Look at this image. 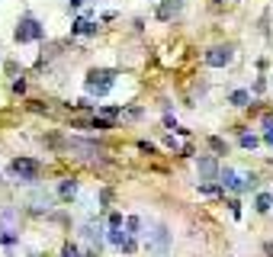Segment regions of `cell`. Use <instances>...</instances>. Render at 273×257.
<instances>
[{"label":"cell","instance_id":"6da1fadb","mask_svg":"<svg viewBox=\"0 0 273 257\" xmlns=\"http://www.w3.org/2000/svg\"><path fill=\"white\" fill-rule=\"evenodd\" d=\"M113 80H116V71H109V67H93V71L87 74V93H90V97H106V93L113 90Z\"/></svg>","mask_w":273,"mask_h":257},{"label":"cell","instance_id":"7a4b0ae2","mask_svg":"<svg viewBox=\"0 0 273 257\" xmlns=\"http://www.w3.org/2000/svg\"><path fill=\"white\" fill-rule=\"evenodd\" d=\"M218 180H222L225 190H235V193H244V190H254V187H257L254 174H238L235 167H225V171L218 174Z\"/></svg>","mask_w":273,"mask_h":257},{"label":"cell","instance_id":"3957f363","mask_svg":"<svg viewBox=\"0 0 273 257\" xmlns=\"http://www.w3.org/2000/svg\"><path fill=\"white\" fill-rule=\"evenodd\" d=\"M39 161H32V158H13L10 161V174L19 180V184H32V180H39Z\"/></svg>","mask_w":273,"mask_h":257},{"label":"cell","instance_id":"277c9868","mask_svg":"<svg viewBox=\"0 0 273 257\" xmlns=\"http://www.w3.org/2000/svg\"><path fill=\"white\" fill-rule=\"evenodd\" d=\"M16 232H19L16 209H13V206L0 209V241H3V245H13V241H16Z\"/></svg>","mask_w":273,"mask_h":257},{"label":"cell","instance_id":"5b68a950","mask_svg":"<svg viewBox=\"0 0 273 257\" xmlns=\"http://www.w3.org/2000/svg\"><path fill=\"white\" fill-rule=\"evenodd\" d=\"M13 36H16V42H39V39L45 36V29L39 26V19L23 16V19L16 23V32H13Z\"/></svg>","mask_w":273,"mask_h":257},{"label":"cell","instance_id":"8992f818","mask_svg":"<svg viewBox=\"0 0 273 257\" xmlns=\"http://www.w3.org/2000/svg\"><path fill=\"white\" fill-rule=\"evenodd\" d=\"M167 245H170L167 225H158L154 232H148V251L151 254H167Z\"/></svg>","mask_w":273,"mask_h":257},{"label":"cell","instance_id":"52a82bcc","mask_svg":"<svg viewBox=\"0 0 273 257\" xmlns=\"http://www.w3.org/2000/svg\"><path fill=\"white\" fill-rule=\"evenodd\" d=\"M231 58H235V49H231V45H215V49L206 52V64L209 67H225Z\"/></svg>","mask_w":273,"mask_h":257},{"label":"cell","instance_id":"ba28073f","mask_svg":"<svg viewBox=\"0 0 273 257\" xmlns=\"http://www.w3.org/2000/svg\"><path fill=\"white\" fill-rule=\"evenodd\" d=\"M80 235H84V238L93 245V251H100V241H103V228H100V222L87 219L84 225H80Z\"/></svg>","mask_w":273,"mask_h":257},{"label":"cell","instance_id":"9c48e42d","mask_svg":"<svg viewBox=\"0 0 273 257\" xmlns=\"http://www.w3.org/2000/svg\"><path fill=\"white\" fill-rule=\"evenodd\" d=\"M196 171H200V180H215L218 174V164H215V158H200V164H196Z\"/></svg>","mask_w":273,"mask_h":257},{"label":"cell","instance_id":"30bf717a","mask_svg":"<svg viewBox=\"0 0 273 257\" xmlns=\"http://www.w3.org/2000/svg\"><path fill=\"white\" fill-rule=\"evenodd\" d=\"M29 206L36 209V212H42V209H49V206H52V196L45 193V190H36V193L29 196Z\"/></svg>","mask_w":273,"mask_h":257},{"label":"cell","instance_id":"8fae6325","mask_svg":"<svg viewBox=\"0 0 273 257\" xmlns=\"http://www.w3.org/2000/svg\"><path fill=\"white\" fill-rule=\"evenodd\" d=\"M177 13H180V0H167V3L158 6V19H170V16H177Z\"/></svg>","mask_w":273,"mask_h":257},{"label":"cell","instance_id":"7c38bea8","mask_svg":"<svg viewBox=\"0 0 273 257\" xmlns=\"http://www.w3.org/2000/svg\"><path fill=\"white\" fill-rule=\"evenodd\" d=\"M71 32H77V36H93V32H97V26H93L90 19H77V23L71 26Z\"/></svg>","mask_w":273,"mask_h":257},{"label":"cell","instance_id":"4fadbf2b","mask_svg":"<svg viewBox=\"0 0 273 257\" xmlns=\"http://www.w3.org/2000/svg\"><path fill=\"white\" fill-rule=\"evenodd\" d=\"M248 100H251L248 90H235V93L228 97V103H231V106H248Z\"/></svg>","mask_w":273,"mask_h":257},{"label":"cell","instance_id":"5bb4252c","mask_svg":"<svg viewBox=\"0 0 273 257\" xmlns=\"http://www.w3.org/2000/svg\"><path fill=\"white\" fill-rule=\"evenodd\" d=\"M135 248H138V245H135V235H129V232H126V238L119 241V251H122V254H132Z\"/></svg>","mask_w":273,"mask_h":257},{"label":"cell","instance_id":"9a60e30c","mask_svg":"<svg viewBox=\"0 0 273 257\" xmlns=\"http://www.w3.org/2000/svg\"><path fill=\"white\" fill-rule=\"evenodd\" d=\"M74 193H77V184H74V180H61V196H65V199H74Z\"/></svg>","mask_w":273,"mask_h":257},{"label":"cell","instance_id":"2e32d148","mask_svg":"<svg viewBox=\"0 0 273 257\" xmlns=\"http://www.w3.org/2000/svg\"><path fill=\"white\" fill-rule=\"evenodd\" d=\"M270 206H273V196H270V193H261V196H257V212H267Z\"/></svg>","mask_w":273,"mask_h":257},{"label":"cell","instance_id":"e0dca14e","mask_svg":"<svg viewBox=\"0 0 273 257\" xmlns=\"http://www.w3.org/2000/svg\"><path fill=\"white\" fill-rule=\"evenodd\" d=\"M126 228H129V235H138L141 232V219H138V215H132V219L126 222Z\"/></svg>","mask_w":273,"mask_h":257},{"label":"cell","instance_id":"ac0fdd59","mask_svg":"<svg viewBox=\"0 0 273 257\" xmlns=\"http://www.w3.org/2000/svg\"><path fill=\"white\" fill-rule=\"evenodd\" d=\"M209 148H212L215 154H225V151H228V148H225V141H222V138H215V135L209 138Z\"/></svg>","mask_w":273,"mask_h":257},{"label":"cell","instance_id":"d6986e66","mask_svg":"<svg viewBox=\"0 0 273 257\" xmlns=\"http://www.w3.org/2000/svg\"><path fill=\"white\" fill-rule=\"evenodd\" d=\"M257 141H261L257 135H248V132L241 135V145H244V148H257Z\"/></svg>","mask_w":273,"mask_h":257},{"label":"cell","instance_id":"ffe728a7","mask_svg":"<svg viewBox=\"0 0 273 257\" xmlns=\"http://www.w3.org/2000/svg\"><path fill=\"white\" fill-rule=\"evenodd\" d=\"M264 126H267V135H264V141L273 145V119H264Z\"/></svg>","mask_w":273,"mask_h":257},{"label":"cell","instance_id":"44dd1931","mask_svg":"<svg viewBox=\"0 0 273 257\" xmlns=\"http://www.w3.org/2000/svg\"><path fill=\"white\" fill-rule=\"evenodd\" d=\"M109 228H122V215H119V212L109 215Z\"/></svg>","mask_w":273,"mask_h":257},{"label":"cell","instance_id":"7402d4cb","mask_svg":"<svg viewBox=\"0 0 273 257\" xmlns=\"http://www.w3.org/2000/svg\"><path fill=\"white\" fill-rule=\"evenodd\" d=\"M61 257H80V254H77V248H74V245H65V251H61Z\"/></svg>","mask_w":273,"mask_h":257},{"label":"cell","instance_id":"603a6c76","mask_svg":"<svg viewBox=\"0 0 273 257\" xmlns=\"http://www.w3.org/2000/svg\"><path fill=\"white\" fill-rule=\"evenodd\" d=\"M80 3H84V0H71V6H74V10H77V6H80Z\"/></svg>","mask_w":273,"mask_h":257},{"label":"cell","instance_id":"cb8c5ba5","mask_svg":"<svg viewBox=\"0 0 273 257\" xmlns=\"http://www.w3.org/2000/svg\"><path fill=\"white\" fill-rule=\"evenodd\" d=\"M267 254H270V257H273V245H267Z\"/></svg>","mask_w":273,"mask_h":257},{"label":"cell","instance_id":"d4e9b609","mask_svg":"<svg viewBox=\"0 0 273 257\" xmlns=\"http://www.w3.org/2000/svg\"><path fill=\"white\" fill-rule=\"evenodd\" d=\"M215 3H218V0H215Z\"/></svg>","mask_w":273,"mask_h":257}]
</instances>
